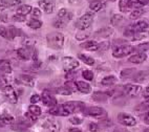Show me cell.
I'll use <instances>...</instances> for the list:
<instances>
[{"instance_id": "cell-1", "label": "cell", "mask_w": 149, "mask_h": 132, "mask_svg": "<svg viewBox=\"0 0 149 132\" xmlns=\"http://www.w3.org/2000/svg\"><path fill=\"white\" fill-rule=\"evenodd\" d=\"M84 108V104L81 102H67L58 106V115L67 116Z\"/></svg>"}, {"instance_id": "cell-2", "label": "cell", "mask_w": 149, "mask_h": 132, "mask_svg": "<svg viewBox=\"0 0 149 132\" xmlns=\"http://www.w3.org/2000/svg\"><path fill=\"white\" fill-rule=\"evenodd\" d=\"M46 42L53 49H60L64 44V36L61 33H51L46 36Z\"/></svg>"}, {"instance_id": "cell-3", "label": "cell", "mask_w": 149, "mask_h": 132, "mask_svg": "<svg viewBox=\"0 0 149 132\" xmlns=\"http://www.w3.org/2000/svg\"><path fill=\"white\" fill-rule=\"evenodd\" d=\"M93 19H95V15L93 13H86L84 14L81 18L78 19V21L76 22V27L80 31H84V29H87L91 26V24L93 22Z\"/></svg>"}, {"instance_id": "cell-4", "label": "cell", "mask_w": 149, "mask_h": 132, "mask_svg": "<svg viewBox=\"0 0 149 132\" xmlns=\"http://www.w3.org/2000/svg\"><path fill=\"white\" fill-rule=\"evenodd\" d=\"M134 50H136V48L133 47V46H131V45H126V44L119 45V46L113 48L112 56L115 58H123V57H126V56L132 53Z\"/></svg>"}, {"instance_id": "cell-5", "label": "cell", "mask_w": 149, "mask_h": 132, "mask_svg": "<svg viewBox=\"0 0 149 132\" xmlns=\"http://www.w3.org/2000/svg\"><path fill=\"white\" fill-rule=\"evenodd\" d=\"M18 57L22 60H29L32 58L34 61H37V51L34 49V47L31 46H25V47L19 48L17 50Z\"/></svg>"}, {"instance_id": "cell-6", "label": "cell", "mask_w": 149, "mask_h": 132, "mask_svg": "<svg viewBox=\"0 0 149 132\" xmlns=\"http://www.w3.org/2000/svg\"><path fill=\"white\" fill-rule=\"evenodd\" d=\"M62 64H63L64 70L66 72H74V69H77L80 66L79 61L72 57H64L62 59Z\"/></svg>"}, {"instance_id": "cell-7", "label": "cell", "mask_w": 149, "mask_h": 132, "mask_svg": "<svg viewBox=\"0 0 149 132\" xmlns=\"http://www.w3.org/2000/svg\"><path fill=\"white\" fill-rule=\"evenodd\" d=\"M43 128H45L49 132H59L60 129V125H59L58 121L55 119L54 117H47L43 122Z\"/></svg>"}, {"instance_id": "cell-8", "label": "cell", "mask_w": 149, "mask_h": 132, "mask_svg": "<svg viewBox=\"0 0 149 132\" xmlns=\"http://www.w3.org/2000/svg\"><path fill=\"white\" fill-rule=\"evenodd\" d=\"M118 119L120 122V124L124 125V126L132 127L136 125V119L133 116L129 115L127 113H119L118 115Z\"/></svg>"}, {"instance_id": "cell-9", "label": "cell", "mask_w": 149, "mask_h": 132, "mask_svg": "<svg viewBox=\"0 0 149 132\" xmlns=\"http://www.w3.org/2000/svg\"><path fill=\"white\" fill-rule=\"evenodd\" d=\"M2 90H3V94L6 95V98L8 100V102H11L13 104H16L18 102V97H17L16 91L14 90V88L12 87L11 85L6 86Z\"/></svg>"}, {"instance_id": "cell-10", "label": "cell", "mask_w": 149, "mask_h": 132, "mask_svg": "<svg viewBox=\"0 0 149 132\" xmlns=\"http://www.w3.org/2000/svg\"><path fill=\"white\" fill-rule=\"evenodd\" d=\"M41 100H42L43 104L47 107H54V106L57 105V100L53 97L48 90H44L42 92V95H41Z\"/></svg>"}, {"instance_id": "cell-11", "label": "cell", "mask_w": 149, "mask_h": 132, "mask_svg": "<svg viewBox=\"0 0 149 132\" xmlns=\"http://www.w3.org/2000/svg\"><path fill=\"white\" fill-rule=\"evenodd\" d=\"M141 90H142V87L140 85L129 84V85H125V86H124V91H125L129 97H136V95L140 94Z\"/></svg>"}, {"instance_id": "cell-12", "label": "cell", "mask_w": 149, "mask_h": 132, "mask_svg": "<svg viewBox=\"0 0 149 132\" xmlns=\"http://www.w3.org/2000/svg\"><path fill=\"white\" fill-rule=\"evenodd\" d=\"M39 6L46 14H52L54 12V8H55V2H54V0H40Z\"/></svg>"}, {"instance_id": "cell-13", "label": "cell", "mask_w": 149, "mask_h": 132, "mask_svg": "<svg viewBox=\"0 0 149 132\" xmlns=\"http://www.w3.org/2000/svg\"><path fill=\"white\" fill-rule=\"evenodd\" d=\"M16 82L17 84H23L33 87L35 85V79L31 76H27V74H21L16 79Z\"/></svg>"}, {"instance_id": "cell-14", "label": "cell", "mask_w": 149, "mask_h": 132, "mask_svg": "<svg viewBox=\"0 0 149 132\" xmlns=\"http://www.w3.org/2000/svg\"><path fill=\"white\" fill-rule=\"evenodd\" d=\"M83 113L86 114V115H91V116H99L103 115L105 113V111L101 108V107H89V108H86L83 110Z\"/></svg>"}, {"instance_id": "cell-15", "label": "cell", "mask_w": 149, "mask_h": 132, "mask_svg": "<svg viewBox=\"0 0 149 132\" xmlns=\"http://www.w3.org/2000/svg\"><path fill=\"white\" fill-rule=\"evenodd\" d=\"M146 59H147V55L145 53H138L136 55L131 56L130 58L128 59V61L130 63L140 64V63H143L144 61H146Z\"/></svg>"}, {"instance_id": "cell-16", "label": "cell", "mask_w": 149, "mask_h": 132, "mask_svg": "<svg viewBox=\"0 0 149 132\" xmlns=\"http://www.w3.org/2000/svg\"><path fill=\"white\" fill-rule=\"evenodd\" d=\"M80 47L84 48L88 51H95V50L99 49V43H97L96 41H85V42L81 43Z\"/></svg>"}, {"instance_id": "cell-17", "label": "cell", "mask_w": 149, "mask_h": 132, "mask_svg": "<svg viewBox=\"0 0 149 132\" xmlns=\"http://www.w3.org/2000/svg\"><path fill=\"white\" fill-rule=\"evenodd\" d=\"M76 84V88H77L80 92L82 93H89L91 91V85L86 82H83V81H78V82L74 83Z\"/></svg>"}, {"instance_id": "cell-18", "label": "cell", "mask_w": 149, "mask_h": 132, "mask_svg": "<svg viewBox=\"0 0 149 132\" xmlns=\"http://www.w3.org/2000/svg\"><path fill=\"white\" fill-rule=\"evenodd\" d=\"M12 77L10 74H0V89H3L6 86L11 85Z\"/></svg>"}, {"instance_id": "cell-19", "label": "cell", "mask_w": 149, "mask_h": 132, "mask_svg": "<svg viewBox=\"0 0 149 132\" xmlns=\"http://www.w3.org/2000/svg\"><path fill=\"white\" fill-rule=\"evenodd\" d=\"M12 65L8 60H0V74H11Z\"/></svg>"}, {"instance_id": "cell-20", "label": "cell", "mask_w": 149, "mask_h": 132, "mask_svg": "<svg viewBox=\"0 0 149 132\" xmlns=\"http://www.w3.org/2000/svg\"><path fill=\"white\" fill-rule=\"evenodd\" d=\"M112 33H113L112 28H110V27H104V28L97 31L95 35H96L98 38H107V37H109V36H111Z\"/></svg>"}, {"instance_id": "cell-21", "label": "cell", "mask_w": 149, "mask_h": 132, "mask_svg": "<svg viewBox=\"0 0 149 132\" xmlns=\"http://www.w3.org/2000/svg\"><path fill=\"white\" fill-rule=\"evenodd\" d=\"M105 8V3L100 1V0H96V1H93V2L89 4V8L93 12H99L101 11L102 8Z\"/></svg>"}, {"instance_id": "cell-22", "label": "cell", "mask_w": 149, "mask_h": 132, "mask_svg": "<svg viewBox=\"0 0 149 132\" xmlns=\"http://www.w3.org/2000/svg\"><path fill=\"white\" fill-rule=\"evenodd\" d=\"M32 6H29V4H21V6H18V8H17V14L19 15H22V16H25L27 14L31 13L32 11Z\"/></svg>"}, {"instance_id": "cell-23", "label": "cell", "mask_w": 149, "mask_h": 132, "mask_svg": "<svg viewBox=\"0 0 149 132\" xmlns=\"http://www.w3.org/2000/svg\"><path fill=\"white\" fill-rule=\"evenodd\" d=\"M145 13H146L145 8H136L134 11L131 12L129 18H130L131 20H136V19H138V18H140V17L143 16V15Z\"/></svg>"}, {"instance_id": "cell-24", "label": "cell", "mask_w": 149, "mask_h": 132, "mask_svg": "<svg viewBox=\"0 0 149 132\" xmlns=\"http://www.w3.org/2000/svg\"><path fill=\"white\" fill-rule=\"evenodd\" d=\"M93 101H97V102H106L107 99H108V95L106 94V92H102V91H96V92L93 94Z\"/></svg>"}, {"instance_id": "cell-25", "label": "cell", "mask_w": 149, "mask_h": 132, "mask_svg": "<svg viewBox=\"0 0 149 132\" xmlns=\"http://www.w3.org/2000/svg\"><path fill=\"white\" fill-rule=\"evenodd\" d=\"M27 25H29L31 28L33 29H38L40 28L41 26H42V22L40 21V20H38V19L36 18H32L31 20H29V22H27Z\"/></svg>"}, {"instance_id": "cell-26", "label": "cell", "mask_w": 149, "mask_h": 132, "mask_svg": "<svg viewBox=\"0 0 149 132\" xmlns=\"http://www.w3.org/2000/svg\"><path fill=\"white\" fill-rule=\"evenodd\" d=\"M148 78V72H140L136 77H134V82L136 83H143L145 82V80Z\"/></svg>"}, {"instance_id": "cell-27", "label": "cell", "mask_w": 149, "mask_h": 132, "mask_svg": "<svg viewBox=\"0 0 149 132\" xmlns=\"http://www.w3.org/2000/svg\"><path fill=\"white\" fill-rule=\"evenodd\" d=\"M102 85H105V86H110V85H113L117 83V79L113 76H108V77H105L102 79L101 81Z\"/></svg>"}, {"instance_id": "cell-28", "label": "cell", "mask_w": 149, "mask_h": 132, "mask_svg": "<svg viewBox=\"0 0 149 132\" xmlns=\"http://www.w3.org/2000/svg\"><path fill=\"white\" fill-rule=\"evenodd\" d=\"M78 58L80 59L81 61H83L85 64H87V65H93V64H95V60H93L91 57L84 55V53H79V55H78Z\"/></svg>"}, {"instance_id": "cell-29", "label": "cell", "mask_w": 149, "mask_h": 132, "mask_svg": "<svg viewBox=\"0 0 149 132\" xmlns=\"http://www.w3.org/2000/svg\"><path fill=\"white\" fill-rule=\"evenodd\" d=\"M136 72V68H126V69H123L122 72H121V77L122 78H130L132 74H134Z\"/></svg>"}, {"instance_id": "cell-30", "label": "cell", "mask_w": 149, "mask_h": 132, "mask_svg": "<svg viewBox=\"0 0 149 132\" xmlns=\"http://www.w3.org/2000/svg\"><path fill=\"white\" fill-rule=\"evenodd\" d=\"M8 33H10V38L14 39V38L20 36V35L22 34V31L21 29L16 28V27H14V26H11L10 28H8Z\"/></svg>"}, {"instance_id": "cell-31", "label": "cell", "mask_w": 149, "mask_h": 132, "mask_svg": "<svg viewBox=\"0 0 149 132\" xmlns=\"http://www.w3.org/2000/svg\"><path fill=\"white\" fill-rule=\"evenodd\" d=\"M29 113H32L33 115L39 116L41 114V108L40 107H38L37 105H35V104L29 106Z\"/></svg>"}, {"instance_id": "cell-32", "label": "cell", "mask_w": 149, "mask_h": 132, "mask_svg": "<svg viewBox=\"0 0 149 132\" xmlns=\"http://www.w3.org/2000/svg\"><path fill=\"white\" fill-rule=\"evenodd\" d=\"M122 20H123L122 15H120V14H116V15H113V16L111 17V19H110V23H111L113 26H116V25H118Z\"/></svg>"}, {"instance_id": "cell-33", "label": "cell", "mask_w": 149, "mask_h": 132, "mask_svg": "<svg viewBox=\"0 0 149 132\" xmlns=\"http://www.w3.org/2000/svg\"><path fill=\"white\" fill-rule=\"evenodd\" d=\"M56 92L60 93V94H63V95H69L72 94V90L68 89L66 86H64V87H60V88H57L56 89Z\"/></svg>"}, {"instance_id": "cell-34", "label": "cell", "mask_w": 149, "mask_h": 132, "mask_svg": "<svg viewBox=\"0 0 149 132\" xmlns=\"http://www.w3.org/2000/svg\"><path fill=\"white\" fill-rule=\"evenodd\" d=\"M128 2L129 0H121L120 3H119V8L122 12H128L129 10V6H128Z\"/></svg>"}, {"instance_id": "cell-35", "label": "cell", "mask_w": 149, "mask_h": 132, "mask_svg": "<svg viewBox=\"0 0 149 132\" xmlns=\"http://www.w3.org/2000/svg\"><path fill=\"white\" fill-rule=\"evenodd\" d=\"M6 3L8 8H14V6H18L21 3V0H3Z\"/></svg>"}, {"instance_id": "cell-36", "label": "cell", "mask_w": 149, "mask_h": 132, "mask_svg": "<svg viewBox=\"0 0 149 132\" xmlns=\"http://www.w3.org/2000/svg\"><path fill=\"white\" fill-rule=\"evenodd\" d=\"M0 121L2 122V124H12L14 122V117L11 115H1Z\"/></svg>"}, {"instance_id": "cell-37", "label": "cell", "mask_w": 149, "mask_h": 132, "mask_svg": "<svg viewBox=\"0 0 149 132\" xmlns=\"http://www.w3.org/2000/svg\"><path fill=\"white\" fill-rule=\"evenodd\" d=\"M89 35H91V33H87V32H84V31H83V32L78 33V34L76 35V39L80 40V41H83V40H85Z\"/></svg>"}, {"instance_id": "cell-38", "label": "cell", "mask_w": 149, "mask_h": 132, "mask_svg": "<svg viewBox=\"0 0 149 132\" xmlns=\"http://www.w3.org/2000/svg\"><path fill=\"white\" fill-rule=\"evenodd\" d=\"M82 76H83V78L85 80H87V81H91V80L93 79V74L91 70H83Z\"/></svg>"}, {"instance_id": "cell-39", "label": "cell", "mask_w": 149, "mask_h": 132, "mask_svg": "<svg viewBox=\"0 0 149 132\" xmlns=\"http://www.w3.org/2000/svg\"><path fill=\"white\" fill-rule=\"evenodd\" d=\"M134 48H136V50H139L140 53H145V51H147V50H148V42L142 43V44L138 45V46H136V47H134Z\"/></svg>"}, {"instance_id": "cell-40", "label": "cell", "mask_w": 149, "mask_h": 132, "mask_svg": "<svg viewBox=\"0 0 149 132\" xmlns=\"http://www.w3.org/2000/svg\"><path fill=\"white\" fill-rule=\"evenodd\" d=\"M0 36H2L3 38H10V33L6 26H0Z\"/></svg>"}, {"instance_id": "cell-41", "label": "cell", "mask_w": 149, "mask_h": 132, "mask_svg": "<svg viewBox=\"0 0 149 132\" xmlns=\"http://www.w3.org/2000/svg\"><path fill=\"white\" fill-rule=\"evenodd\" d=\"M13 20L16 22H23L26 20V18H25V16H22V15L16 14V15H14L13 16Z\"/></svg>"}, {"instance_id": "cell-42", "label": "cell", "mask_w": 149, "mask_h": 132, "mask_svg": "<svg viewBox=\"0 0 149 132\" xmlns=\"http://www.w3.org/2000/svg\"><path fill=\"white\" fill-rule=\"evenodd\" d=\"M31 14H32V16L33 18H38V17H40L41 16V12L39 8H32V11H31Z\"/></svg>"}, {"instance_id": "cell-43", "label": "cell", "mask_w": 149, "mask_h": 132, "mask_svg": "<svg viewBox=\"0 0 149 132\" xmlns=\"http://www.w3.org/2000/svg\"><path fill=\"white\" fill-rule=\"evenodd\" d=\"M69 122H70L72 125H80L81 123H82V119L78 117V116H74V117H70V119H69Z\"/></svg>"}, {"instance_id": "cell-44", "label": "cell", "mask_w": 149, "mask_h": 132, "mask_svg": "<svg viewBox=\"0 0 149 132\" xmlns=\"http://www.w3.org/2000/svg\"><path fill=\"white\" fill-rule=\"evenodd\" d=\"M67 14H68V11H67L66 8H61V10L58 12V18L59 19L64 18V17L66 16Z\"/></svg>"}, {"instance_id": "cell-45", "label": "cell", "mask_w": 149, "mask_h": 132, "mask_svg": "<svg viewBox=\"0 0 149 132\" xmlns=\"http://www.w3.org/2000/svg\"><path fill=\"white\" fill-rule=\"evenodd\" d=\"M40 101H41L40 95H38V94L32 95V98H31V103L32 104H37V103H39Z\"/></svg>"}, {"instance_id": "cell-46", "label": "cell", "mask_w": 149, "mask_h": 132, "mask_svg": "<svg viewBox=\"0 0 149 132\" xmlns=\"http://www.w3.org/2000/svg\"><path fill=\"white\" fill-rule=\"evenodd\" d=\"M89 130L91 132H98L99 131V125L95 124V123H91L89 124Z\"/></svg>"}, {"instance_id": "cell-47", "label": "cell", "mask_w": 149, "mask_h": 132, "mask_svg": "<svg viewBox=\"0 0 149 132\" xmlns=\"http://www.w3.org/2000/svg\"><path fill=\"white\" fill-rule=\"evenodd\" d=\"M6 8H8V6H6V3L3 0H0V11H4Z\"/></svg>"}, {"instance_id": "cell-48", "label": "cell", "mask_w": 149, "mask_h": 132, "mask_svg": "<svg viewBox=\"0 0 149 132\" xmlns=\"http://www.w3.org/2000/svg\"><path fill=\"white\" fill-rule=\"evenodd\" d=\"M148 91H149V87L147 86V87L145 88V90H144V92H143V97H144L145 99H146V100H148V95H149V92H148Z\"/></svg>"}, {"instance_id": "cell-49", "label": "cell", "mask_w": 149, "mask_h": 132, "mask_svg": "<svg viewBox=\"0 0 149 132\" xmlns=\"http://www.w3.org/2000/svg\"><path fill=\"white\" fill-rule=\"evenodd\" d=\"M25 116H26V117H29V119H32V121H36V119H37V116L33 115L32 113H25Z\"/></svg>"}, {"instance_id": "cell-50", "label": "cell", "mask_w": 149, "mask_h": 132, "mask_svg": "<svg viewBox=\"0 0 149 132\" xmlns=\"http://www.w3.org/2000/svg\"><path fill=\"white\" fill-rule=\"evenodd\" d=\"M113 132H128V131L125 128H116V129L113 130Z\"/></svg>"}, {"instance_id": "cell-51", "label": "cell", "mask_w": 149, "mask_h": 132, "mask_svg": "<svg viewBox=\"0 0 149 132\" xmlns=\"http://www.w3.org/2000/svg\"><path fill=\"white\" fill-rule=\"evenodd\" d=\"M68 132H83V131L80 129H78V128H70V129L68 130Z\"/></svg>"}, {"instance_id": "cell-52", "label": "cell", "mask_w": 149, "mask_h": 132, "mask_svg": "<svg viewBox=\"0 0 149 132\" xmlns=\"http://www.w3.org/2000/svg\"><path fill=\"white\" fill-rule=\"evenodd\" d=\"M0 20H2V21H8V17L6 15H0Z\"/></svg>"}, {"instance_id": "cell-53", "label": "cell", "mask_w": 149, "mask_h": 132, "mask_svg": "<svg viewBox=\"0 0 149 132\" xmlns=\"http://www.w3.org/2000/svg\"><path fill=\"white\" fill-rule=\"evenodd\" d=\"M102 124H105V126H107V127H108V126H110V125H112V123H111V122H106V121H102Z\"/></svg>"}, {"instance_id": "cell-54", "label": "cell", "mask_w": 149, "mask_h": 132, "mask_svg": "<svg viewBox=\"0 0 149 132\" xmlns=\"http://www.w3.org/2000/svg\"><path fill=\"white\" fill-rule=\"evenodd\" d=\"M145 121H146V124L148 125V114L146 113V115H145Z\"/></svg>"}, {"instance_id": "cell-55", "label": "cell", "mask_w": 149, "mask_h": 132, "mask_svg": "<svg viewBox=\"0 0 149 132\" xmlns=\"http://www.w3.org/2000/svg\"><path fill=\"white\" fill-rule=\"evenodd\" d=\"M107 1H112V2H115V1H117V0H107Z\"/></svg>"}, {"instance_id": "cell-56", "label": "cell", "mask_w": 149, "mask_h": 132, "mask_svg": "<svg viewBox=\"0 0 149 132\" xmlns=\"http://www.w3.org/2000/svg\"><path fill=\"white\" fill-rule=\"evenodd\" d=\"M1 126H3V125H1V124H0V127H1Z\"/></svg>"}]
</instances>
